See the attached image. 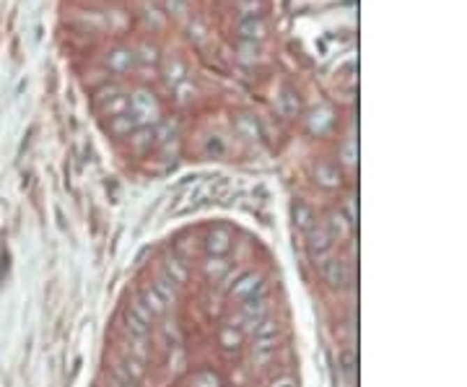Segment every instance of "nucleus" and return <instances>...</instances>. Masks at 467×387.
Wrapping results in <instances>:
<instances>
[]
</instances>
